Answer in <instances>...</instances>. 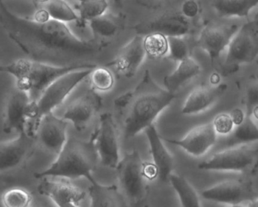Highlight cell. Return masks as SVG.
I'll list each match as a JSON object with an SVG mask.
<instances>
[{
    "label": "cell",
    "mask_w": 258,
    "mask_h": 207,
    "mask_svg": "<svg viewBox=\"0 0 258 207\" xmlns=\"http://www.w3.org/2000/svg\"><path fill=\"white\" fill-rule=\"evenodd\" d=\"M93 70L75 71L64 75L52 83L43 92L38 100L31 102L27 111L28 120L25 132L31 137H37V131L42 119L61 105L71 92L90 76Z\"/></svg>",
    "instance_id": "cell-5"
},
{
    "label": "cell",
    "mask_w": 258,
    "mask_h": 207,
    "mask_svg": "<svg viewBox=\"0 0 258 207\" xmlns=\"http://www.w3.org/2000/svg\"><path fill=\"white\" fill-rule=\"evenodd\" d=\"M95 134V145L101 163L105 167L117 169L119 157L117 130L112 115L104 113Z\"/></svg>",
    "instance_id": "cell-10"
},
{
    "label": "cell",
    "mask_w": 258,
    "mask_h": 207,
    "mask_svg": "<svg viewBox=\"0 0 258 207\" xmlns=\"http://www.w3.org/2000/svg\"><path fill=\"white\" fill-rule=\"evenodd\" d=\"M99 159L95 145V134L88 141L71 137L50 167L34 174V177L37 179L86 178L90 184H94L97 181L93 178V172Z\"/></svg>",
    "instance_id": "cell-3"
},
{
    "label": "cell",
    "mask_w": 258,
    "mask_h": 207,
    "mask_svg": "<svg viewBox=\"0 0 258 207\" xmlns=\"http://www.w3.org/2000/svg\"><path fill=\"white\" fill-rule=\"evenodd\" d=\"M258 140V127L250 116H246L245 120L231 133L226 145L228 146H236L243 143Z\"/></svg>",
    "instance_id": "cell-27"
},
{
    "label": "cell",
    "mask_w": 258,
    "mask_h": 207,
    "mask_svg": "<svg viewBox=\"0 0 258 207\" xmlns=\"http://www.w3.org/2000/svg\"><path fill=\"white\" fill-rule=\"evenodd\" d=\"M213 125L216 132L220 134H230L234 128V124L230 116L226 113H222L216 116Z\"/></svg>",
    "instance_id": "cell-34"
},
{
    "label": "cell",
    "mask_w": 258,
    "mask_h": 207,
    "mask_svg": "<svg viewBox=\"0 0 258 207\" xmlns=\"http://www.w3.org/2000/svg\"><path fill=\"white\" fill-rule=\"evenodd\" d=\"M32 196L29 192L22 188H12L2 196L4 207H29Z\"/></svg>",
    "instance_id": "cell-32"
},
{
    "label": "cell",
    "mask_w": 258,
    "mask_h": 207,
    "mask_svg": "<svg viewBox=\"0 0 258 207\" xmlns=\"http://www.w3.org/2000/svg\"><path fill=\"white\" fill-rule=\"evenodd\" d=\"M90 82L92 89L95 91H108L114 84V77L109 69L105 68H96L90 75Z\"/></svg>",
    "instance_id": "cell-31"
},
{
    "label": "cell",
    "mask_w": 258,
    "mask_h": 207,
    "mask_svg": "<svg viewBox=\"0 0 258 207\" xmlns=\"http://www.w3.org/2000/svg\"><path fill=\"white\" fill-rule=\"evenodd\" d=\"M201 72V68L192 59L187 58L179 63L177 69L164 78V84L166 90L170 93L174 92L184 83L197 76Z\"/></svg>",
    "instance_id": "cell-23"
},
{
    "label": "cell",
    "mask_w": 258,
    "mask_h": 207,
    "mask_svg": "<svg viewBox=\"0 0 258 207\" xmlns=\"http://www.w3.org/2000/svg\"><path fill=\"white\" fill-rule=\"evenodd\" d=\"M143 163L138 151L126 154L116 169L123 196L131 206L146 201L147 185L143 175Z\"/></svg>",
    "instance_id": "cell-6"
},
{
    "label": "cell",
    "mask_w": 258,
    "mask_h": 207,
    "mask_svg": "<svg viewBox=\"0 0 258 207\" xmlns=\"http://www.w3.org/2000/svg\"><path fill=\"white\" fill-rule=\"evenodd\" d=\"M169 55L168 58L175 62L183 61L185 59L189 58L188 44L185 39L179 37H169Z\"/></svg>",
    "instance_id": "cell-33"
},
{
    "label": "cell",
    "mask_w": 258,
    "mask_h": 207,
    "mask_svg": "<svg viewBox=\"0 0 258 207\" xmlns=\"http://www.w3.org/2000/svg\"><path fill=\"white\" fill-rule=\"evenodd\" d=\"M146 136L150 146V152L153 159V163L158 170V178L162 182L169 181L173 168V160L168 151L162 143V138L160 137L152 125L146 128Z\"/></svg>",
    "instance_id": "cell-20"
},
{
    "label": "cell",
    "mask_w": 258,
    "mask_h": 207,
    "mask_svg": "<svg viewBox=\"0 0 258 207\" xmlns=\"http://www.w3.org/2000/svg\"><path fill=\"white\" fill-rule=\"evenodd\" d=\"M102 106V97L91 89L68 107L63 119L72 122L77 131H84Z\"/></svg>",
    "instance_id": "cell-13"
},
{
    "label": "cell",
    "mask_w": 258,
    "mask_h": 207,
    "mask_svg": "<svg viewBox=\"0 0 258 207\" xmlns=\"http://www.w3.org/2000/svg\"><path fill=\"white\" fill-rule=\"evenodd\" d=\"M41 8L49 13L52 20L64 24L71 22H75L77 24L79 22V16L64 1H45L41 4Z\"/></svg>",
    "instance_id": "cell-28"
},
{
    "label": "cell",
    "mask_w": 258,
    "mask_h": 207,
    "mask_svg": "<svg viewBox=\"0 0 258 207\" xmlns=\"http://www.w3.org/2000/svg\"><path fill=\"white\" fill-rule=\"evenodd\" d=\"M256 16V17H257V18H258V13H257V14H256V16Z\"/></svg>",
    "instance_id": "cell-45"
},
{
    "label": "cell",
    "mask_w": 258,
    "mask_h": 207,
    "mask_svg": "<svg viewBox=\"0 0 258 207\" xmlns=\"http://www.w3.org/2000/svg\"><path fill=\"white\" fill-rule=\"evenodd\" d=\"M108 7V4L107 1H81L78 5L75 6V9L79 13V22L77 23V26L84 28L87 22H91L93 19L105 15Z\"/></svg>",
    "instance_id": "cell-26"
},
{
    "label": "cell",
    "mask_w": 258,
    "mask_h": 207,
    "mask_svg": "<svg viewBox=\"0 0 258 207\" xmlns=\"http://www.w3.org/2000/svg\"><path fill=\"white\" fill-rule=\"evenodd\" d=\"M144 48L150 58H161L169 52L168 39L158 33L149 34L144 37Z\"/></svg>",
    "instance_id": "cell-30"
},
{
    "label": "cell",
    "mask_w": 258,
    "mask_h": 207,
    "mask_svg": "<svg viewBox=\"0 0 258 207\" xmlns=\"http://www.w3.org/2000/svg\"><path fill=\"white\" fill-rule=\"evenodd\" d=\"M175 99L174 93L161 88L149 71L138 85L114 99V107L123 112V134L131 139L153 125L158 115Z\"/></svg>",
    "instance_id": "cell-2"
},
{
    "label": "cell",
    "mask_w": 258,
    "mask_h": 207,
    "mask_svg": "<svg viewBox=\"0 0 258 207\" xmlns=\"http://www.w3.org/2000/svg\"><path fill=\"white\" fill-rule=\"evenodd\" d=\"M161 138L172 144L180 146L191 155L201 157L215 144L217 132L213 123H208L193 128L182 140Z\"/></svg>",
    "instance_id": "cell-19"
},
{
    "label": "cell",
    "mask_w": 258,
    "mask_h": 207,
    "mask_svg": "<svg viewBox=\"0 0 258 207\" xmlns=\"http://www.w3.org/2000/svg\"><path fill=\"white\" fill-rule=\"evenodd\" d=\"M68 122L49 113L42 119L37 131V140L42 146L55 155H59L67 142Z\"/></svg>",
    "instance_id": "cell-15"
},
{
    "label": "cell",
    "mask_w": 258,
    "mask_h": 207,
    "mask_svg": "<svg viewBox=\"0 0 258 207\" xmlns=\"http://www.w3.org/2000/svg\"><path fill=\"white\" fill-rule=\"evenodd\" d=\"M37 190L58 207H79L86 197L85 192L66 180L43 178Z\"/></svg>",
    "instance_id": "cell-12"
},
{
    "label": "cell",
    "mask_w": 258,
    "mask_h": 207,
    "mask_svg": "<svg viewBox=\"0 0 258 207\" xmlns=\"http://www.w3.org/2000/svg\"><path fill=\"white\" fill-rule=\"evenodd\" d=\"M96 68V65L93 64L60 67L28 59H20L7 66H1L0 71L14 76L18 90L28 93L31 102H34L38 100L43 92L58 78L75 71Z\"/></svg>",
    "instance_id": "cell-4"
},
{
    "label": "cell",
    "mask_w": 258,
    "mask_h": 207,
    "mask_svg": "<svg viewBox=\"0 0 258 207\" xmlns=\"http://www.w3.org/2000/svg\"><path fill=\"white\" fill-rule=\"evenodd\" d=\"M50 19L49 13L44 9L40 8L35 13L34 20L37 22V23H45V22H49Z\"/></svg>",
    "instance_id": "cell-39"
},
{
    "label": "cell",
    "mask_w": 258,
    "mask_h": 207,
    "mask_svg": "<svg viewBox=\"0 0 258 207\" xmlns=\"http://www.w3.org/2000/svg\"><path fill=\"white\" fill-rule=\"evenodd\" d=\"M228 207H244L242 205H229V206Z\"/></svg>",
    "instance_id": "cell-44"
},
{
    "label": "cell",
    "mask_w": 258,
    "mask_h": 207,
    "mask_svg": "<svg viewBox=\"0 0 258 207\" xmlns=\"http://www.w3.org/2000/svg\"><path fill=\"white\" fill-rule=\"evenodd\" d=\"M37 137H31L26 132L11 141L0 143V171L8 172L19 167L30 157Z\"/></svg>",
    "instance_id": "cell-16"
},
{
    "label": "cell",
    "mask_w": 258,
    "mask_h": 207,
    "mask_svg": "<svg viewBox=\"0 0 258 207\" xmlns=\"http://www.w3.org/2000/svg\"><path fill=\"white\" fill-rule=\"evenodd\" d=\"M220 77L218 74L214 73L211 76V83L212 84H217L220 82Z\"/></svg>",
    "instance_id": "cell-40"
},
{
    "label": "cell",
    "mask_w": 258,
    "mask_h": 207,
    "mask_svg": "<svg viewBox=\"0 0 258 207\" xmlns=\"http://www.w3.org/2000/svg\"><path fill=\"white\" fill-rule=\"evenodd\" d=\"M131 207H147L146 205V201L145 202H140V203L136 204V205H133Z\"/></svg>",
    "instance_id": "cell-43"
},
{
    "label": "cell",
    "mask_w": 258,
    "mask_h": 207,
    "mask_svg": "<svg viewBox=\"0 0 258 207\" xmlns=\"http://www.w3.org/2000/svg\"><path fill=\"white\" fill-rule=\"evenodd\" d=\"M238 31V26L235 25L205 27L196 45L208 53L213 64L226 46H229Z\"/></svg>",
    "instance_id": "cell-18"
},
{
    "label": "cell",
    "mask_w": 258,
    "mask_h": 207,
    "mask_svg": "<svg viewBox=\"0 0 258 207\" xmlns=\"http://www.w3.org/2000/svg\"><path fill=\"white\" fill-rule=\"evenodd\" d=\"M258 5V0H221L215 1L213 7L221 17H247L249 12Z\"/></svg>",
    "instance_id": "cell-25"
},
{
    "label": "cell",
    "mask_w": 258,
    "mask_h": 207,
    "mask_svg": "<svg viewBox=\"0 0 258 207\" xmlns=\"http://www.w3.org/2000/svg\"><path fill=\"white\" fill-rule=\"evenodd\" d=\"M181 13L188 19L196 17L199 13V6L197 3L195 1H186L184 3L182 4Z\"/></svg>",
    "instance_id": "cell-36"
},
{
    "label": "cell",
    "mask_w": 258,
    "mask_h": 207,
    "mask_svg": "<svg viewBox=\"0 0 258 207\" xmlns=\"http://www.w3.org/2000/svg\"><path fill=\"white\" fill-rule=\"evenodd\" d=\"M245 105L247 110L246 116H250L253 109L258 106V84H252L246 90Z\"/></svg>",
    "instance_id": "cell-35"
},
{
    "label": "cell",
    "mask_w": 258,
    "mask_h": 207,
    "mask_svg": "<svg viewBox=\"0 0 258 207\" xmlns=\"http://www.w3.org/2000/svg\"><path fill=\"white\" fill-rule=\"evenodd\" d=\"M90 207H124L123 195L114 185H102L96 182L89 188Z\"/></svg>",
    "instance_id": "cell-22"
},
{
    "label": "cell",
    "mask_w": 258,
    "mask_h": 207,
    "mask_svg": "<svg viewBox=\"0 0 258 207\" xmlns=\"http://www.w3.org/2000/svg\"><path fill=\"white\" fill-rule=\"evenodd\" d=\"M226 89V86L225 84L218 86L216 88L199 87L196 89L187 98L183 108L182 109V114H196L204 111L218 99Z\"/></svg>",
    "instance_id": "cell-21"
},
{
    "label": "cell",
    "mask_w": 258,
    "mask_h": 207,
    "mask_svg": "<svg viewBox=\"0 0 258 207\" xmlns=\"http://www.w3.org/2000/svg\"><path fill=\"white\" fill-rule=\"evenodd\" d=\"M247 207H258V197L255 199L254 200L249 202L248 206Z\"/></svg>",
    "instance_id": "cell-41"
},
{
    "label": "cell",
    "mask_w": 258,
    "mask_h": 207,
    "mask_svg": "<svg viewBox=\"0 0 258 207\" xmlns=\"http://www.w3.org/2000/svg\"><path fill=\"white\" fill-rule=\"evenodd\" d=\"M143 175L148 180H153L158 177V170L154 163H144L143 164Z\"/></svg>",
    "instance_id": "cell-37"
},
{
    "label": "cell",
    "mask_w": 258,
    "mask_h": 207,
    "mask_svg": "<svg viewBox=\"0 0 258 207\" xmlns=\"http://www.w3.org/2000/svg\"><path fill=\"white\" fill-rule=\"evenodd\" d=\"M252 114H253V116L258 120V106L253 109Z\"/></svg>",
    "instance_id": "cell-42"
},
{
    "label": "cell",
    "mask_w": 258,
    "mask_h": 207,
    "mask_svg": "<svg viewBox=\"0 0 258 207\" xmlns=\"http://www.w3.org/2000/svg\"><path fill=\"white\" fill-rule=\"evenodd\" d=\"M257 193L251 181L234 179L205 189L202 192V196L207 200L233 205L251 202L258 197Z\"/></svg>",
    "instance_id": "cell-9"
},
{
    "label": "cell",
    "mask_w": 258,
    "mask_h": 207,
    "mask_svg": "<svg viewBox=\"0 0 258 207\" xmlns=\"http://www.w3.org/2000/svg\"><path fill=\"white\" fill-rule=\"evenodd\" d=\"M199 169L205 171H233L254 175L258 170V148H230L214 154L202 162Z\"/></svg>",
    "instance_id": "cell-7"
},
{
    "label": "cell",
    "mask_w": 258,
    "mask_h": 207,
    "mask_svg": "<svg viewBox=\"0 0 258 207\" xmlns=\"http://www.w3.org/2000/svg\"><path fill=\"white\" fill-rule=\"evenodd\" d=\"M229 116H230L232 122H233L234 125H235V126L241 125L244 122L246 116H247L241 109L238 108L232 110Z\"/></svg>",
    "instance_id": "cell-38"
},
{
    "label": "cell",
    "mask_w": 258,
    "mask_h": 207,
    "mask_svg": "<svg viewBox=\"0 0 258 207\" xmlns=\"http://www.w3.org/2000/svg\"><path fill=\"white\" fill-rule=\"evenodd\" d=\"M169 181L176 191L182 207H202L197 192L186 178L172 174Z\"/></svg>",
    "instance_id": "cell-24"
},
{
    "label": "cell",
    "mask_w": 258,
    "mask_h": 207,
    "mask_svg": "<svg viewBox=\"0 0 258 207\" xmlns=\"http://www.w3.org/2000/svg\"><path fill=\"white\" fill-rule=\"evenodd\" d=\"M258 54V18L244 24L238 30L228 47L225 66L238 68L250 63Z\"/></svg>",
    "instance_id": "cell-8"
},
{
    "label": "cell",
    "mask_w": 258,
    "mask_h": 207,
    "mask_svg": "<svg viewBox=\"0 0 258 207\" xmlns=\"http://www.w3.org/2000/svg\"><path fill=\"white\" fill-rule=\"evenodd\" d=\"M0 22L10 39L34 61L56 66L102 52L108 43L78 38L62 22L50 19L45 23L16 16L0 4Z\"/></svg>",
    "instance_id": "cell-1"
},
{
    "label": "cell",
    "mask_w": 258,
    "mask_h": 207,
    "mask_svg": "<svg viewBox=\"0 0 258 207\" xmlns=\"http://www.w3.org/2000/svg\"><path fill=\"white\" fill-rule=\"evenodd\" d=\"M90 27L95 35L111 37L118 31L120 23L115 16L105 14L90 22Z\"/></svg>",
    "instance_id": "cell-29"
},
{
    "label": "cell",
    "mask_w": 258,
    "mask_h": 207,
    "mask_svg": "<svg viewBox=\"0 0 258 207\" xmlns=\"http://www.w3.org/2000/svg\"><path fill=\"white\" fill-rule=\"evenodd\" d=\"M31 102L29 94L22 90H13L7 96L4 113V131L10 133L16 131L25 132L27 111Z\"/></svg>",
    "instance_id": "cell-17"
},
{
    "label": "cell",
    "mask_w": 258,
    "mask_h": 207,
    "mask_svg": "<svg viewBox=\"0 0 258 207\" xmlns=\"http://www.w3.org/2000/svg\"><path fill=\"white\" fill-rule=\"evenodd\" d=\"M191 28L189 20L182 13H168L149 22H142L136 25L134 29L141 36L158 33L167 37H182L190 34Z\"/></svg>",
    "instance_id": "cell-11"
},
{
    "label": "cell",
    "mask_w": 258,
    "mask_h": 207,
    "mask_svg": "<svg viewBox=\"0 0 258 207\" xmlns=\"http://www.w3.org/2000/svg\"><path fill=\"white\" fill-rule=\"evenodd\" d=\"M144 37L137 35L120 49L116 58L107 66H111L119 77L132 78L137 73L146 57Z\"/></svg>",
    "instance_id": "cell-14"
}]
</instances>
